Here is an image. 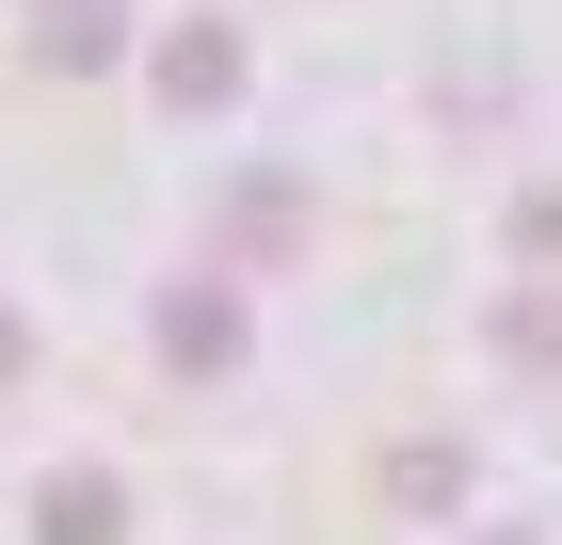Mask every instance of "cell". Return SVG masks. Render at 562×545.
Returning <instances> with one entry per match:
<instances>
[{
  "mask_svg": "<svg viewBox=\"0 0 562 545\" xmlns=\"http://www.w3.org/2000/svg\"><path fill=\"white\" fill-rule=\"evenodd\" d=\"M225 241H241V257H290V241H305V193H290V177H241Z\"/></svg>",
  "mask_w": 562,
  "mask_h": 545,
  "instance_id": "obj_6",
  "label": "cell"
},
{
  "mask_svg": "<svg viewBox=\"0 0 562 545\" xmlns=\"http://www.w3.org/2000/svg\"><path fill=\"white\" fill-rule=\"evenodd\" d=\"M498 353L515 370H562V289H498Z\"/></svg>",
  "mask_w": 562,
  "mask_h": 545,
  "instance_id": "obj_7",
  "label": "cell"
},
{
  "mask_svg": "<svg viewBox=\"0 0 562 545\" xmlns=\"http://www.w3.org/2000/svg\"><path fill=\"white\" fill-rule=\"evenodd\" d=\"M145 337H161V370H241V289L225 273H177Z\"/></svg>",
  "mask_w": 562,
  "mask_h": 545,
  "instance_id": "obj_2",
  "label": "cell"
},
{
  "mask_svg": "<svg viewBox=\"0 0 562 545\" xmlns=\"http://www.w3.org/2000/svg\"><path fill=\"white\" fill-rule=\"evenodd\" d=\"M515 257H530V273H562V177H530V193H515Z\"/></svg>",
  "mask_w": 562,
  "mask_h": 545,
  "instance_id": "obj_8",
  "label": "cell"
},
{
  "mask_svg": "<svg viewBox=\"0 0 562 545\" xmlns=\"http://www.w3.org/2000/svg\"><path fill=\"white\" fill-rule=\"evenodd\" d=\"M33 545H130V481L113 465H48L33 481Z\"/></svg>",
  "mask_w": 562,
  "mask_h": 545,
  "instance_id": "obj_4",
  "label": "cell"
},
{
  "mask_svg": "<svg viewBox=\"0 0 562 545\" xmlns=\"http://www.w3.org/2000/svg\"><path fill=\"white\" fill-rule=\"evenodd\" d=\"M145 96H161V113H225V96H241V33H225V16H161V33H145Z\"/></svg>",
  "mask_w": 562,
  "mask_h": 545,
  "instance_id": "obj_1",
  "label": "cell"
},
{
  "mask_svg": "<svg viewBox=\"0 0 562 545\" xmlns=\"http://www.w3.org/2000/svg\"><path fill=\"white\" fill-rule=\"evenodd\" d=\"M16 370H33V321H16V305H0V385H16Z\"/></svg>",
  "mask_w": 562,
  "mask_h": 545,
  "instance_id": "obj_9",
  "label": "cell"
},
{
  "mask_svg": "<svg viewBox=\"0 0 562 545\" xmlns=\"http://www.w3.org/2000/svg\"><path fill=\"white\" fill-rule=\"evenodd\" d=\"M33 65L48 81H113L130 65V0H33Z\"/></svg>",
  "mask_w": 562,
  "mask_h": 545,
  "instance_id": "obj_3",
  "label": "cell"
},
{
  "mask_svg": "<svg viewBox=\"0 0 562 545\" xmlns=\"http://www.w3.org/2000/svg\"><path fill=\"white\" fill-rule=\"evenodd\" d=\"M386 513H467V450H450V433H386Z\"/></svg>",
  "mask_w": 562,
  "mask_h": 545,
  "instance_id": "obj_5",
  "label": "cell"
},
{
  "mask_svg": "<svg viewBox=\"0 0 562 545\" xmlns=\"http://www.w3.org/2000/svg\"><path fill=\"white\" fill-rule=\"evenodd\" d=\"M482 545H530V530H482Z\"/></svg>",
  "mask_w": 562,
  "mask_h": 545,
  "instance_id": "obj_10",
  "label": "cell"
}]
</instances>
